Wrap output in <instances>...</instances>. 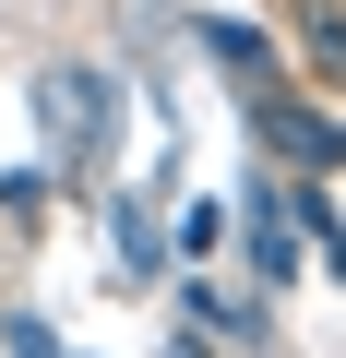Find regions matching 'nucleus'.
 Returning a JSON list of instances; mask_svg holds the SVG:
<instances>
[{
    "label": "nucleus",
    "instance_id": "1",
    "mask_svg": "<svg viewBox=\"0 0 346 358\" xmlns=\"http://www.w3.org/2000/svg\"><path fill=\"white\" fill-rule=\"evenodd\" d=\"M251 143L263 155H287V167H346V120L334 108H310V96H251Z\"/></svg>",
    "mask_w": 346,
    "mask_h": 358
},
{
    "label": "nucleus",
    "instance_id": "2",
    "mask_svg": "<svg viewBox=\"0 0 346 358\" xmlns=\"http://www.w3.org/2000/svg\"><path fill=\"white\" fill-rule=\"evenodd\" d=\"M251 263H263V287H287L298 275V192H251Z\"/></svg>",
    "mask_w": 346,
    "mask_h": 358
},
{
    "label": "nucleus",
    "instance_id": "3",
    "mask_svg": "<svg viewBox=\"0 0 346 358\" xmlns=\"http://www.w3.org/2000/svg\"><path fill=\"white\" fill-rule=\"evenodd\" d=\"M298 48L322 84H346V0H298Z\"/></svg>",
    "mask_w": 346,
    "mask_h": 358
},
{
    "label": "nucleus",
    "instance_id": "4",
    "mask_svg": "<svg viewBox=\"0 0 346 358\" xmlns=\"http://www.w3.org/2000/svg\"><path fill=\"white\" fill-rule=\"evenodd\" d=\"M48 108H60V131H72V143H96V131H108V84H96V72H48Z\"/></svg>",
    "mask_w": 346,
    "mask_h": 358
},
{
    "label": "nucleus",
    "instance_id": "5",
    "mask_svg": "<svg viewBox=\"0 0 346 358\" xmlns=\"http://www.w3.org/2000/svg\"><path fill=\"white\" fill-rule=\"evenodd\" d=\"M203 48H215V60H227V72H263V84H275V48H263V36H251V24H203Z\"/></svg>",
    "mask_w": 346,
    "mask_h": 358
},
{
    "label": "nucleus",
    "instance_id": "6",
    "mask_svg": "<svg viewBox=\"0 0 346 358\" xmlns=\"http://www.w3.org/2000/svg\"><path fill=\"white\" fill-rule=\"evenodd\" d=\"M192 322H215V334H263V310H239L227 287H192Z\"/></svg>",
    "mask_w": 346,
    "mask_h": 358
},
{
    "label": "nucleus",
    "instance_id": "7",
    "mask_svg": "<svg viewBox=\"0 0 346 358\" xmlns=\"http://www.w3.org/2000/svg\"><path fill=\"white\" fill-rule=\"evenodd\" d=\"M180 358H203V346H180Z\"/></svg>",
    "mask_w": 346,
    "mask_h": 358
}]
</instances>
